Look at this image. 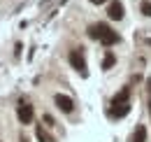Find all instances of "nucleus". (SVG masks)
Here are the masks:
<instances>
[{"label": "nucleus", "mask_w": 151, "mask_h": 142, "mask_svg": "<svg viewBox=\"0 0 151 142\" xmlns=\"http://www.w3.org/2000/svg\"><path fill=\"white\" fill-rule=\"evenodd\" d=\"M123 12H126V9H123V2H121V0H112L109 7H107V17L112 19V21H121V19H123Z\"/></svg>", "instance_id": "423d86ee"}, {"label": "nucleus", "mask_w": 151, "mask_h": 142, "mask_svg": "<svg viewBox=\"0 0 151 142\" xmlns=\"http://www.w3.org/2000/svg\"><path fill=\"white\" fill-rule=\"evenodd\" d=\"M42 121H44L47 126H54V117H51V114H44V117H42Z\"/></svg>", "instance_id": "9b49d317"}, {"label": "nucleus", "mask_w": 151, "mask_h": 142, "mask_svg": "<svg viewBox=\"0 0 151 142\" xmlns=\"http://www.w3.org/2000/svg\"><path fill=\"white\" fill-rule=\"evenodd\" d=\"M114 63H116V56H114L112 51H107V54H105V58H102V70H112Z\"/></svg>", "instance_id": "6e6552de"}, {"label": "nucleus", "mask_w": 151, "mask_h": 142, "mask_svg": "<svg viewBox=\"0 0 151 142\" xmlns=\"http://www.w3.org/2000/svg\"><path fill=\"white\" fill-rule=\"evenodd\" d=\"M54 103H56V107L60 112H65V114H70V112L75 109L72 98H70V96H63V93H56V96H54Z\"/></svg>", "instance_id": "39448f33"}, {"label": "nucleus", "mask_w": 151, "mask_h": 142, "mask_svg": "<svg viewBox=\"0 0 151 142\" xmlns=\"http://www.w3.org/2000/svg\"><path fill=\"white\" fill-rule=\"evenodd\" d=\"M88 37H93V40H100L105 47H112V44H119L121 42V35L109 28L107 23H93L91 28H88Z\"/></svg>", "instance_id": "f257e3e1"}, {"label": "nucleus", "mask_w": 151, "mask_h": 142, "mask_svg": "<svg viewBox=\"0 0 151 142\" xmlns=\"http://www.w3.org/2000/svg\"><path fill=\"white\" fill-rule=\"evenodd\" d=\"M17 117H19L21 124H33V117H35V109H33V105H28V103H21L19 109H17Z\"/></svg>", "instance_id": "20e7f679"}, {"label": "nucleus", "mask_w": 151, "mask_h": 142, "mask_svg": "<svg viewBox=\"0 0 151 142\" xmlns=\"http://www.w3.org/2000/svg\"><path fill=\"white\" fill-rule=\"evenodd\" d=\"M139 9H142L144 17H151V2H149V0H144V2L139 5Z\"/></svg>", "instance_id": "9d476101"}, {"label": "nucleus", "mask_w": 151, "mask_h": 142, "mask_svg": "<svg viewBox=\"0 0 151 142\" xmlns=\"http://www.w3.org/2000/svg\"><path fill=\"white\" fill-rule=\"evenodd\" d=\"M147 91H149V112H151V79H147Z\"/></svg>", "instance_id": "f8f14e48"}, {"label": "nucleus", "mask_w": 151, "mask_h": 142, "mask_svg": "<svg viewBox=\"0 0 151 142\" xmlns=\"http://www.w3.org/2000/svg\"><path fill=\"white\" fill-rule=\"evenodd\" d=\"M35 135H37V140H40V142H51V138L44 133V128H42V126H37V128H35Z\"/></svg>", "instance_id": "1a4fd4ad"}, {"label": "nucleus", "mask_w": 151, "mask_h": 142, "mask_svg": "<svg viewBox=\"0 0 151 142\" xmlns=\"http://www.w3.org/2000/svg\"><path fill=\"white\" fill-rule=\"evenodd\" d=\"M132 142H147V128H144V126H137V128H135Z\"/></svg>", "instance_id": "0eeeda50"}, {"label": "nucleus", "mask_w": 151, "mask_h": 142, "mask_svg": "<svg viewBox=\"0 0 151 142\" xmlns=\"http://www.w3.org/2000/svg\"><path fill=\"white\" fill-rule=\"evenodd\" d=\"M130 86H123L116 96L112 98V107H109V117L112 119H121L130 112Z\"/></svg>", "instance_id": "f03ea898"}, {"label": "nucleus", "mask_w": 151, "mask_h": 142, "mask_svg": "<svg viewBox=\"0 0 151 142\" xmlns=\"http://www.w3.org/2000/svg\"><path fill=\"white\" fill-rule=\"evenodd\" d=\"M93 5H102V2H107V0H91Z\"/></svg>", "instance_id": "ddd939ff"}, {"label": "nucleus", "mask_w": 151, "mask_h": 142, "mask_svg": "<svg viewBox=\"0 0 151 142\" xmlns=\"http://www.w3.org/2000/svg\"><path fill=\"white\" fill-rule=\"evenodd\" d=\"M68 61H70V65H72L77 72L86 75V58H84V54L79 51V49H72V51H70V56H68Z\"/></svg>", "instance_id": "7ed1b4c3"}, {"label": "nucleus", "mask_w": 151, "mask_h": 142, "mask_svg": "<svg viewBox=\"0 0 151 142\" xmlns=\"http://www.w3.org/2000/svg\"><path fill=\"white\" fill-rule=\"evenodd\" d=\"M21 142H28V138H21Z\"/></svg>", "instance_id": "4468645a"}]
</instances>
